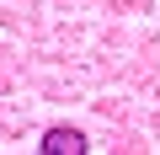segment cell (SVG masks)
Returning a JSON list of instances; mask_svg holds the SVG:
<instances>
[{"instance_id":"cell-1","label":"cell","mask_w":160,"mask_h":155,"mask_svg":"<svg viewBox=\"0 0 160 155\" xmlns=\"http://www.w3.org/2000/svg\"><path fill=\"white\" fill-rule=\"evenodd\" d=\"M38 150H43V155H86L91 144H86V134H80V128H48Z\"/></svg>"}]
</instances>
